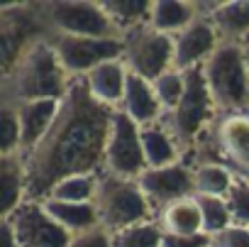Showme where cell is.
Segmentation results:
<instances>
[{
	"instance_id": "1",
	"label": "cell",
	"mask_w": 249,
	"mask_h": 247,
	"mask_svg": "<svg viewBox=\"0 0 249 247\" xmlns=\"http://www.w3.org/2000/svg\"><path fill=\"white\" fill-rule=\"evenodd\" d=\"M115 110L90 93L86 76L71 78L52 130L25 154L27 201H47L52 189L66 176L103 174Z\"/></svg>"
},
{
	"instance_id": "2",
	"label": "cell",
	"mask_w": 249,
	"mask_h": 247,
	"mask_svg": "<svg viewBox=\"0 0 249 247\" xmlns=\"http://www.w3.org/2000/svg\"><path fill=\"white\" fill-rule=\"evenodd\" d=\"M71 86V76L61 66L49 35L35 42L15 66L3 76V103H30V100H61Z\"/></svg>"
},
{
	"instance_id": "3",
	"label": "cell",
	"mask_w": 249,
	"mask_h": 247,
	"mask_svg": "<svg viewBox=\"0 0 249 247\" xmlns=\"http://www.w3.org/2000/svg\"><path fill=\"white\" fill-rule=\"evenodd\" d=\"M203 76L217 113L234 115L249 110V64L239 44L222 42L203 64Z\"/></svg>"
},
{
	"instance_id": "4",
	"label": "cell",
	"mask_w": 249,
	"mask_h": 247,
	"mask_svg": "<svg viewBox=\"0 0 249 247\" xmlns=\"http://www.w3.org/2000/svg\"><path fill=\"white\" fill-rule=\"evenodd\" d=\"M93 206L98 210L100 228H105L107 232H120L140 223L157 220V213L142 193L137 179L100 174Z\"/></svg>"
},
{
	"instance_id": "5",
	"label": "cell",
	"mask_w": 249,
	"mask_h": 247,
	"mask_svg": "<svg viewBox=\"0 0 249 247\" xmlns=\"http://www.w3.org/2000/svg\"><path fill=\"white\" fill-rule=\"evenodd\" d=\"M42 25L47 35H69V37H120L124 35L115 27L103 3L88 0H54L37 3Z\"/></svg>"
},
{
	"instance_id": "6",
	"label": "cell",
	"mask_w": 249,
	"mask_h": 247,
	"mask_svg": "<svg viewBox=\"0 0 249 247\" xmlns=\"http://www.w3.org/2000/svg\"><path fill=\"white\" fill-rule=\"evenodd\" d=\"M217 108L210 98L205 76H203V66L186 71V91L183 98L178 100V105L174 110H169L164 115V125L171 133V137L178 142V147L186 152L196 145V140L203 135V130L210 125V120L215 117Z\"/></svg>"
},
{
	"instance_id": "7",
	"label": "cell",
	"mask_w": 249,
	"mask_h": 247,
	"mask_svg": "<svg viewBox=\"0 0 249 247\" xmlns=\"http://www.w3.org/2000/svg\"><path fill=\"white\" fill-rule=\"evenodd\" d=\"M49 42L71 78L88 76L105 61L124 57V39L120 37H69L49 35Z\"/></svg>"
},
{
	"instance_id": "8",
	"label": "cell",
	"mask_w": 249,
	"mask_h": 247,
	"mask_svg": "<svg viewBox=\"0 0 249 247\" xmlns=\"http://www.w3.org/2000/svg\"><path fill=\"white\" fill-rule=\"evenodd\" d=\"M42 37L47 30L39 18L37 3H8L0 5V47H3V76L15 61Z\"/></svg>"
},
{
	"instance_id": "9",
	"label": "cell",
	"mask_w": 249,
	"mask_h": 247,
	"mask_svg": "<svg viewBox=\"0 0 249 247\" xmlns=\"http://www.w3.org/2000/svg\"><path fill=\"white\" fill-rule=\"evenodd\" d=\"M147 169L149 167L142 150V128L117 108L112 117L107 147H105L103 174L120 176V179H140Z\"/></svg>"
},
{
	"instance_id": "10",
	"label": "cell",
	"mask_w": 249,
	"mask_h": 247,
	"mask_svg": "<svg viewBox=\"0 0 249 247\" xmlns=\"http://www.w3.org/2000/svg\"><path fill=\"white\" fill-rule=\"evenodd\" d=\"M127 69L147 81H157L161 74L174 69V37L152 30L149 25L124 35V57Z\"/></svg>"
},
{
	"instance_id": "11",
	"label": "cell",
	"mask_w": 249,
	"mask_h": 247,
	"mask_svg": "<svg viewBox=\"0 0 249 247\" xmlns=\"http://www.w3.org/2000/svg\"><path fill=\"white\" fill-rule=\"evenodd\" d=\"M3 220L13 225L20 247H69L73 237L52 218L42 201H25Z\"/></svg>"
},
{
	"instance_id": "12",
	"label": "cell",
	"mask_w": 249,
	"mask_h": 247,
	"mask_svg": "<svg viewBox=\"0 0 249 247\" xmlns=\"http://www.w3.org/2000/svg\"><path fill=\"white\" fill-rule=\"evenodd\" d=\"M142 193L147 196L149 206L159 215L166 206L196 196V181H193V167L178 162L164 169H147L137 179Z\"/></svg>"
},
{
	"instance_id": "13",
	"label": "cell",
	"mask_w": 249,
	"mask_h": 247,
	"mask_svg": "<svg viewBox=\"0 0 249 247\" xmlns=\"http://www.w3.org/2000/svg\"><path fill=\"white\" fill-rule=\"evenodd\" d=\"M220 37L215 32V27L210 25V20L200 13V18L188 25L183 32H178L174 37V69L178 71H193L200 69L220 47Z\"/></svg>"
},
{
	"instance_id": "14",
	"label": "cell",
	"mask_w": 249,
	"mask_h": 247,
	"mask_svg": "<svg viewBox=\"0 0 249 247\" xmlns=\"http://www.w3.org/2000/svg\"><path fill=\"white\" fill-rule=\"evenodd\" d=\"M217 145L227 167L249 181V113L225 115L217 125Z\"/></svg>"
},
{
	"instance_id": "15",
	"label": "cell",
	"mask_w": 249,
	"mask_h": 247,
	"mask_svg": "<svg viewBox=\"0 0 249 247\" xmlns=\"http://www.w3.org/2000/svg\"><path fill=\"white\" fill-rule=\"evenodd\" d=\"M200 13L215 27L220 42L239 44L249 35V0H227V3H198Z\"/></svg>"
},
{
	"instance_id": "16",
	"label": "cell",
	"mask_w": 249,
	"mask_h": 247,
	"mask_svg": "<svg viewBox=\"0 0 249 247\" xmlns=\"http://www.w3.org/2000/svg\"><path fill=\"white\" fill-rule=\"evenodd\" d=\"M120 110L130 120H135L140 128H147V125H154V122L164 120V108L154 93L152 81H147L132 71L127 76V88H124Z\"/></svg>"
},
{
	"instance_id": "17",
	"label": "cell",
	"mask_w": 249,
	"mask_h": 247,
	"mask_svg": "<svg viewBox=\"0 0 249 247\" xmlns=\"http://www.w3.org/2000/svg\"><path fill=\"white\" fill-rule=\"evenodd\" d=\"M27 159L22 152L0 157V215L8 218L27 201Z\"/></svg>"
},
{
	"instance_id": "18",
	"label": "cell",
	"mask_w": 249,
	"mask_h": 247,
	"mask_svg": "<svg viewBox=\"0 0 249 247\" xmlns=\"http://www.w3.org/2000/svg\"><path fill=\"white\" fill-rule=\"evenodd\" d=\"M15 108H18L20 128H22V154H27L52 130L54 120L59 115V108H61V100H30Z\"/></svg>"
},
{
	"instance_id": "19",
	"label": "cell",
	"mask_w": 249,
	"mask_h": 247,
	"mask_svg": "<svg viewBox=\"0 0 249 247\" xmlns=\"http://www.w3.org/2000/svg\"><path fill=\"white\" fill-rule=\"evenodd\" d=\"M127 76H130L127 64L122 59H115V61H105L98 69H93L86 76V83L100 103L110 108H120L124 98V88H127Z\"/></svg>"
},
{
	"instance_id": "20",
	"label": "cell",
	"mask_w": 249,
	"mask_h": 247,
	"mask_svg": "<svg viewBox=\"0 0 249 247\" xmlns=\"http://www.w3.org/2000/svg\"><path fill=\"white\" fill-rule=\"evenodd\" d=\"M198 18H200L198 3H188V0H152V13H149L147 25L157 32L176 37Z\"/></svg>"
},
{
	"instance_id": "21",
	"label": "cell",
	"mask_w": 249,
	"mask_h": 247,
	"mask_svg": "<svg viewBox=\"0 0 249 247\" xmlns=\"http://www.w3.org/2000/svg\"><path fill=\"white\" fill-rule=\"evenodd\" d=\"M142 150H144V159L149 169H164V167L178 164L183 154V150L171 137V133L166 130L161 120L154 122V125L142 128Z\"/></svg>"
},
{
	"instance_id": "22",
	"label": "cell",
	"mask_w": 249,
	"mask_h": 247,
	"mask_svg": "<svg viewBox=\"0 0 249 247\" xmlns=\"http://www.w3.org/2000/svg\"><path fill=\"white\" fill-rule=\"evenodd\" d=\"M157 223L161 225L164 232H171V235H200L203 232V218H200L196 196L166 206L157 215Z\"/></svg>"
},
{
	"instance_id": "23",
	"label": "cell",
	"mask_w": 249,
	"mask_h": 247,
	"mask_svg": "<svg viewBox=\"0 0 249 247\" xmlns=\"http://www.w3.org/2000/svg\"><path fill=\"white\" fill-rule=\"evenodd\" d=\"M47 206V210L52 213V218L69 230L71 235H81L86 230H93L100 225L98 220V210L93 203H64V201H42Z\"/></svg>"
},
{
	"instance_id": "24",
	"label": "cell",
	"mask_w": 249,
	"mask_h": 247,
	"mask_svg": "<svg viewBox=\"0 0 249 247\" xmlns=\"http://www.w3.org/2000/svg\"><path fill=\"white\" fill-rule=\"evenodd\" d=\"M237 174L220 162H198L193 167V181H196V196H227Z\"/></svg>"
},
{
	"instance_id": "25",
	"label": "cell",
	"mask_w": 249,
	"mask_h": 247,
	"mask_svg": "<svg viewBox=\"0 0 249 247\" xmlns=\"http://www.w3.org/2000/svg\"><path fill=\"white\" fill-rule=\"evenodd\" d=\"M100 3L122 35H130L149 22L152 0H100Z\"/></svg>"
},
{
	"instance_id": "26",
	"label": "cell",
	"mask_w": 249,
	"mask_h": 247,
	"mask_svg": "<svg viewBox=\"0 0 249 247\" xmlns=\"http://www.w3.org/2000/svg\"><path fill=\"white\" fill-rule=\"evenodd\" d=\"M98 179H100V174H73V176H66L52 189L49 198L52 201H64V203H93L95 201V191H98Z\"/></svg>"
},
{
	"instance_id": "27",
	"label": "cell",
	"mask_w": 249,
	"mask_h": 247,
	"mask_svg": "<svg viewBox=\"0 0 249 247\" xmlns=\"http://www.w3.org/2000/svg\"><path fill=\"white\" fill-rule=\"evenodd\" d=\"M112 235V247H161L164 230L157 220L132 225L127 230L110 232Z\"/></svg>"
},
{
	"instance_id": "28",
	"label": "cell",
	"mask_w": 249,
	"mask_h": 247,
	"mask_svg": "<svg viewBox=\"0 0 249 247\" xmlns=\"http://www.w3.org/2000/svg\"><path fill=\"white\" fill-rule=\"evenodd\" d=\"M196 203L200 208V218H203V232L205 235H217L225 228L232 225V215L227 208V198L222 196H196Z\"/></svg>"
},
{
	"instance_id": "29",
	"label": "cell",
	"mask_w": 249,
	"mask_h": 247,
	"mask_svg": "<svg viewBox=\"0 0 249 247\" xmlns=\"http://www.w3.org/2000/svg\"><path fill=\"white\" fill-rule=\"evenodd\" d=\"M22 152V128L20 115L13 103L0 105V157Z\"/></svg>"
},
{
	"instance_id": "30",
	"label": "cell",
	"mask_w": 249,
	"mask_h": 247,
	"mask_svg": "<svg viewBox=\"0 0 249 247\" xmlns=\"http://www.w3.org/2000/svg\"><path fill=\"white\" fill-rule=\"evenodd\" d=\"M154 86V93L164 108V115L169 110H174L178 105V100L183 98V91H186V74L178 71V69H171L166 74H161L157 81H152Z\"/></svg>"
},
{
	"instance_id": "31",
	"label": "cell",
	"mask_w": 249,
	"mask_h": 247,
	"mask_svg": "<svg viewBox=\"0 0 249 247\" xmlns=\"http://www.w3.org/2000/svg\"><path fill=\"white\" fill-rule=\"evenodd\" d=\"M225 198H227V208L232 215V225L249 228V181L237 176Z\"/></svg>"
},
{
	"instance_id": "32",
	"label": "cell",
	"mask_w": 249,
	"mask_h": 247,
	"mask_svg": "<svg viewBox=\"0 0 249 247\" xmlns=\"http://www.w3.org/2000/svg\"><path fill=\"white\" fill-rule=\"evenodd\" d=\"M210 247H249V228L230 225L210 237Z\"/></svg>"
},
{
	"instance_id": "33",
	"label": "cell",
	"mask_w": 249,
	"mask_h": 247,
	"mask_svg": "<svg viewBox=\"0 0 249 247\" xmlns=\"http://www.w3.org/2000/svg\"><path fill=\"white\" fill-rule=\"evenodd\" d=\"M69 247H112V235L98 225V228L86 230L81 235H73Z\"/></svg>"
},
{
	"instance_id": "34",
	"label": "cell",
	"mask_w": 249,
	"mask_h": 247,
	"mask_svg": "<svg viewBox=\"0 0 249 247\" xmlns=\"http://www.w3.org/2000/svg\"><path fill=\"white\" fill-rule=\"evenodd\" d=\"M161 247H210V235H171L164 232Z\"/></svg>"
},
{
	"instance_id": "35",
	"label": "cell",
	"mask_w": 249,
	"mask_h": 247,
	"mask_svg": "<svg viewBox=\"0 0 249 247\" xmlns=\"http://www.w3.org/2000/svg\"><path fill=\"white\" fill-rule=\"evenodd\" d=\"M0 232H3V247H20L18 235H15V230H13V225L8 220L0 223Z\"/></svg>"
},
{
	"instance_id": "36",
	"label": "cell",
	"mask_w": 249,
	"mask_h": 247,
	"mask_svg": "<svg viewBox=\"0 0 249 247\" xmlns=\"http://www.w3.org/2000/svg\"><path fill=\"white\" fill-rule=\"evenodd\" d=\"M239 47H242V54H244V59H247V64H249V35L239 42Z\"/></svg>"
}]
</instances>
